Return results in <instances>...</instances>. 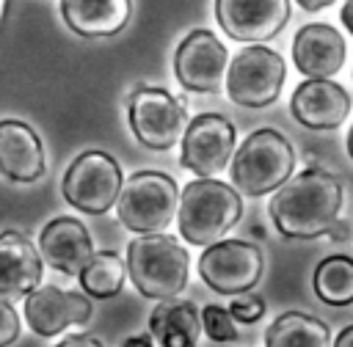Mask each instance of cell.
Listing matches in <instances>:
<instances>
[{"label": "cell", "mask_w": 353, "mask_h": 347, "mask_svg": "<svg viewBox=\"0 0 353 347\" xmlns=\"http://www.w3.org/2000/svg\"><path fill=\"white\" fill-rule=\"evenodd\" d=\"M342 209V182L323 171L306 168L295 179L276 187L270 198V220L290 240H314L336 229Z\"/></svg>", "instance_id": "1"}, {"label": "cell", "mask_w": 353, "mask_h": 347, "mask_svg": "<svg viewBox=\"0 0 353 347\" xmlns=\"http://www.w3.org/2000/svg\"><path fill=\"white\" fill-rule=\"evenodd\" d=\"M243 201L234 187L212 176H199L179 196V234L190 245H212L240 220Z\"/></svg>", "instance_id": "2"}, {"label": "cell", "mask_w": 353, "mask_h": 347, "mask_svg": "<svg viewBox=\"0 0 353 347\" xmlns=\"http://www.w3.org/2000/svg\"><path fill=\"white\" fill-rule=\"evenodd\" d=\"M127 273L143 297L168 300L188 284V251L168 234H141L127 245Z\"/></svg>", "instance_id": "3"}, {"label": "cell", "mask_w": 353, "mask_h": 347, "mask_svg": "<svg viewBox=\"0 0 353 347\" xmlns=\"http://www.w3.org/2000/svg\"><path fill=\"white\" fill-rule=\"evenodd\" d=\"M295 168L290 140L276 129L251 132L232 154V182L243 196H265L281 187Z\"/></svg>", "instance_id": "4"}, {"label": "cell", "mask_w": 353, "mask_h": 347, "mask_svg": "<svg viewBox=\"0 0 353 347\" xmlns=\"http://www.w3.org/2000/svg\"><path fill=\"white\" fill-rule=\"evenodd\" d=\"M179 209L176 182L160 171H138L132 174L116 198L119 220L138 234L163 231Z\"/></svg>", "instance_id": "5"}, {"label": "cell", "mask_w": 353, "mask_h": 347, "mask_svg": "<svg viewBox=\"0 0 353 347\" xmlns=\"http://www.w3.org/2000/svg\"><path fill=\"white\" fill-rule=\"evenodd\" d=\"M284 77H287L284 58L276 50L254 44L237 52L232 66L226 69V94L234 105L265 107L279 99Z\"/></svg>", "instance_id": "6"}, {"label": "cell", "mask_w": 353, "mask_h": 347, "mask_svg": "<svg viewBox=\"0 0 353 347\" xmlns=\"http://www.w3.org/2000/svg\"><path fill=\"white\" fill-rule=\"evenodd\" d=\"M63 198L88 215L108 212L121 193V168L105 151H83L61 179Z\"/></svg>", "instance_id": "7"}, {"label": "cell", "mask_w": 353, "mask_h": 347, "mask_svg": "<svg viewBox=\"0 0 353 347\" xmlns=\"http://www.w3.org/2000/svg\"><path fill=\"white\" fill-rule=\"evenodd\" d=\"M185 105L165 88L135 85L130 94V129L141 146L163 151L171 149L185 132Z\"/></svg>", "instance_id": "8"}, {"label": "cell", "mask_w": 353, "mask_h": 347, "mask_svg": "<svg viewBox=\"0 0 353 347\" xmlns=\"http://www.w3.org/2000/svg\"><path fill=\"white\" fill-rule=\"evenodd\" d=\"M262 251L245 240H218L199 259L201 281L221 295H240L262 278Z\"/></svg>", "instance_id": "9"}, {"label": "cell", "mask_w": 353, "mask_h": 347, "mask_svg": "<svg viewBox=\"0 0 353 347\" xmlns=\"http://www.w3.org/2000/svg\"><path fill=\"white\" fill-rule=\"evenodd\" d=\"M234 127L218 113L196 116L182 132L179 160L196 176H215L226 168L234 151Z\"/></svg>", "instance_id": "10"}, {"label": "cell", "mask_w": 353, "mask_h": 347, "mask_svg": "<svg viewBox=\"0 0 353 347\" xmlns=\"http://www.w3.org/2000/svg\"><path fill=\"white\" fill-rule=\"evenodd\" d=\"M174 72L188 91H215L226 74V47L210 30H190L176 47Z\"/></svg>", "instance_id": "11"}, {"label": "cell", "mask_w": 353, "mask_h": 347, "mask_svg": "<svg viewBox=\"0 0 353 347\" xmlns=\"http://www.w3.org/2000/svg\"><path fill=\"white\" fill-rule=\"evenodd\" d=\"M215 19L234 41H268L290 19V0H215Z\"/></svg>", "instance_id": "12"}, {"label": "cell", "mask_w": 353, "mask_h": 347, "mask_svg": "<svg viewBox=\"0 0 353 347\" xmlns=\"http://www.w3.org/2000/svg\"><path fill=\"white\" fill-rule=\"evenodd\" d=\"M290 110L309 129H336L350 113V96L331 77H309L292 91Z\"/></svg>", "instance_id": "13"}, {"label": "cell", "mask_w": 353, "mask_h": 347, "mask_svg": "<svg viewBox=\"0 0 353 347\" xmlns=\"http://www.w3.org/2000/svg\"><path fill=\"white\" fill-rule=\"evenodd\" d=\"M91 317L85 295L63 292L58 286H36L25 297V319L39 336H55L69 325H83Z\"/></svg>", "instance_id": "14"}, {"label": "cell", "mask_w": 353, "mask_h": 347, "mask_svg": "<svg viewBox=\"0 0 353 347\" xmlns=\"http://www.w3.org/2000/svg\"><path fill=\"white\" fill-rule=\"evenodd\" d=\"M39 256L63 275H77L94 256L88 229L77 218H55L41 229Z\"/></svg>", "instance_id": "15"}, {"label": "cell", "mask_w": 353, "mask_h": 347, "mask_svg": "<svg viewBox=\"0 0 353 347\" xmlns=\"http://www.w3.org/2000/svg\"><path fill=\"white\" fill-rule=\"evenodd\" d=\"M292 61L306 77H334L345 63V39L328 22H309L292 39Z\"/></svg>", "instance_id": "16"}, {"label": "cell", "mask_w": 353, "mask_h": 347, "mask_svg": "<svg viewBox=\"0 0 353 347\" xmlns=\"http://www.w3.org/2000/svg\"><path fill=\"white\" fill-rule=\"evenodd\" d=\"M44 171V149L33 127L17 118L0 121V174L11 182H36Z\"/></svg>", "instance_id": "17"}, {"label": "cell", "mask_w": 353, "mask_h": 347, "mask_svg": "<svg viewBox=\"0 0 353 347\" xmlns=\"http://www.w3.org/2000/svg\"><path fill=\"white\" fill-rule=\"evenodd\" d=\"M41 281V256L22 231H0V297H19Z\"/></svg>", "instance_id": "18"}, {"label": "cell", "mask_w": 353, "mask_h": 347, "mask_svg": "<svg viewBox=\"0 0 353 347\" xmlns=\"http://www.w3.org/2000/svg\"><path fill=\"white\" fill-rule=\"evenodd\" d=\"M130 0H61L63 22L85 39L116 36L130 19Z\"/></svg>", "instance_id": "19"}, {"label": "cell", "mask_w": 353, "mask_h": 347, "mask_svg": "<svg viewBox=\"0 0 353 347\" xmlns=\"http://www.w3.org/2000/svg\"><path fill=\"white\" fill-rule=\"evenodd\" d=\"M149 330L160 341V347H196L201 336V314L190 300L168 297L154 306Z\"/></svg>", "instance_id": "20"}, {"label": "cell", "mask_w": 353, "mask_h": 347, "mask_svg": "<svg viewBox=\"0 0 353 347\" xmlns=\"http://www.w3.org/2000/svg\"><path fill=\"white\" fill-rule=\"evenodd\" d=\"M265 347H331V330L317 317L287 311L268 328Z\"/></svg>", "instance_id": "21"}, {"label": "cell", "mask_w": 353, "mask_h": 347, "mask_svg": "<svg viewBox=\"0 0 353 347\" xmlns=\"http://www.w3.org/2000/svg\"><path fill=\"white\" fill-rule=\"evenodd\" d=\"M124 275H127V264L113 251L94 253L85 262V267L77 273L80 286L91 297H113V295H119L121 286H124Z\"/></svg>", "instance_id": "22"}, {"label": "cell", "mask_w": 353, "mask_h": 347, "mask_svg": "<svg viewBox=\"0 0 353 347\" xmlns=\"http://www.w3.org/2000/svg\"><path fill=\"white\" fill-rule=\"evenodd\" d=\"M314 292L328 306H350L353 303V259L350 256H328L314 270Z\"/></svg>", "instance_id": "23"}, {"label": "cell", "mask_w": 353, "mask_h": 347, "mask_svg": "<svg viewBox=\"0 0 353 347\" xmlns=\"http://www.w3.org/2000/svg\"><path fill=\"white\" fill-rule=\"evenodd\" d=\"M201 330L212 341H237L234 317L229 314V308H221L215 303H210V306L201 308Z\"/></svg>", "instance_id": "24"}, {"label": "cell", "mask_w": 353, "mask_h": 347, "mask_svg": "<svg viewBox=\"0 0 353 347\" xmlns=\"http://www.w3.org/2000/svg\"><path fill=\"white\" fill-rule=\"evenodd\" d=\"M229 314L234 317V322L251 325V322H256V319L265 314V300L256 297V295L240 292V295L232 297V303H229Z\"/></svg>", "instance_id": "25"}, {"label": "cell", "mask_w": 353, "mask_h": 347, "mask_svg": "<svg viewBox=\"0 0 353 347\" xmlns=\"http://www.w3.org/2000/svg\"><path fill=\"white\" fill-rule=\"evenodd\" d=\"M17 336H19V314L6 297H0V347L14 344Z\"/></svg>", "instance_id": "26"}, {"label": "cell", "mask_w": 353, "mask_h": 347, "mask_svg": "<svg viewBox=\"0 0 353 347\" xmlns=\"http://www.w3.org/2000/svg\"><path fill=\"white\" fill-rule=\"evenodd\" d=\"M55 347H102L94 336H85V333H80V336H66L61 344H55Z\"/></svg>", "instance_id": "27"}, {"label": "cell", "mask_w": 353, "mask_h": 347, "mask_svg": "<svg viewBox=\"0 0 353 347\" xmlns=\"http://www.w3.org/2000/svg\"><path fill=\"white\" fill-rule=\"evenodd\" d=\"M339 19H342V25L353 33V0H345V6H342V11H339Z\"/></svg>", "instance_id": "28"}, {"label": "cell", "mask_w": 353, "mask_h": 347, "mask_svg": "<svg viewBox=\"0 0 353 347\" xmlns=\"http://www.w3.org/2000/svg\"><path fill=\"white\" fill-rule=\"evenodd\" d=\"M303 11H320V8H328L334 0H295Z\"/></svg>", "instance_id": "29"}, {"label": "cell", "mask_w": 353, "mask_h": 347, "mask_svg": "<svg viewBox=\"0 0 353 347\" xmlns=\"http://www.w3.org/2000/svg\"><path fill=\"white\" fill-rule=\"evenodd\" d=\"M334 347H353V325L342 328V333L334 339Z\"/></svg>", "instance_id": "30"}, {"label": "cell", "mask_w": 353, "mask_h": 347, "mask_svg": "<svg viewBox=\"0 0 353 347\" xmlns=\"http://www.w3.org/2000/svg\"><path fill=\"white\" fill-rule=\"evenodd\" d=\"M121 347H154V344H152V336H130Z\"/></svg>", "instance_id": "31"}, {"label": "cell", "mask_w": 353, "mask_h": 347, "mask_svg": "<svg viewBox=\"0 0 353 347\" xmlns=\"http://www.w3.org/2000/svg\"><path fill=\"white\" fill-rule=\"evenodd\" d=\"M6 6H8V0H0V25H3V19H6Z\"/></svg>", "instance_id": "32"}, {"label": "cell", "mask_w": 353, "mask_h": 347, "mask_svg": "<svg viewBox=\"0 0 353 347\" xmlns=\"http://www.w3.org/2000/svg\"><path fill=\"white\" fill-rule=\"evenodd\" d=\"M347 151H350V157H353V127H350V132H347Z\"/></svg>", "instance_id": "33"}]
</instances>
